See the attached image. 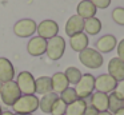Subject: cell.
Returning a JSON list of instances; mask_svg holds the SVG:
<instances>
[{
    "label": "cell",
    "mask_w": 124,
    "mask_h": 115,
    "mask_svg": "<svg viewBox=\"0 0 124 115\" xmlns=\"http://www.w3.org/2000/svg\"><path fill=\"white\" fill-rule=\"evenodd\" d=\"M12 107L14 114H33L39 110V98L35 95H22Z\"/></svg>",
    "instance_id": "1"
},
{
    "label": "cell",
    "mask_w": 124,
    "mask_h": 115,
    "mask_svg": "<svg viewBox=\"0 0 124 115\" xmlns=\"http://www.w3.org/2000/svg\"><path fill=\"white\" fill-rule=\"evenodd\" d=\"M79 60L84 67L91 70H96L100 68L103 66V55L100 52H97L95 48H89L87 47L85 50H83L81 52H79Z\"/></svg>",
    "instance_id": "2"
},
{
    "label": "cell",
    "mask_w": 124,
    "mask_h": 115,
    "mask_svg": "<svg viewBox=\"0 0 124 115\" xmlns=\"http://www.w3.org/2000/svg\"><path fill=\"white\" fill-rule=\"evenodd\" d=\"M22 96L19 87H17L16 82L9 80L1 84V90H0V98L3 100V103L8 107H12L14 103Z\"/></svg>",
    "instance_id": "3"
},
{
    "label": "cell",
    "mask_w": 124,
    "mask_h": 115,
    "mask_svg": "<svg viewBox=\"0 0 124 115\" xmlns=\"http://www.w3.org/2000/svg\"><path fill=\"white\" fill-rule=\"evenodd\" d=\"M65 51V40L63 36H56L51 37L47 40V48H46V53L51 60H59L63 58Z\"/></svg>",
    "instance_id": "4"
},
{
    "label": "cell",
    "mask_w": 124,
    "mask_h": 115,
    "mask_svg": "<svg viewBox=\"0 0 124 115\" xmlns=\"http://www.w3.org/2000/svg\"><path fill=\"white\" fill-rule=\"evenodd\" d=\"M95 90V76L92 74H83L75 84V92L79 99H85L92 95Z\"/></svg>",
    "instance_id": "5"
},
{
    "label": "cell",
    "mask_w": 124,
    "mask_h": 115,
    "mask_svg": "<svg viewBox=\"0 0 124 115\" xmlns=\"http://www.w3.org/2000/svg\"><path fill=\"white\" fill-rule=\"evenodd\" d=\"M16 84L22 95H35V76L30 71L19 72L16 78Z\"/></svg>",
    "instance_id": "6"
},
{
    "label": "cell",
    "mask_w": 124,
    "mask_h": 115,
    "mask_svg": "<svg viewBox=\"0 0 124 115\" xmlns=\"http://www.w3.org/2000/svg\"><path fill=\"white\" fill-rule=\"evenodd\" d=\"M36 24L32 19H20L14 26V34L19 37H31L36 32Z\"/></svg>",
    "instance_id": "7"
},
{
    "label": "cell",
    "mask_w": 124,
    "mask_h": 115,
    "mask_svg": "<svg viewBox=\"0 0 124 115\" xmlns=\"http://www.w3.org/2000/svg\"><path fill=\"white\" fill-rule=\"evenodd\" d=\"M36 32L39 34L40 37L48 40V39H51V37L56 36V35L59 34V24H57L55 20L47 19V20H43L41 23L38 24Z\"/></svg>",
    "instance_id": "8"
},
{
    "label": "cell",
    "mask_w": 124,
    "mask_h": 115,
    "mask_svg": "<svg viewBox=\"0 0 124 115\" xmlns=\"http://www.w3.org/2000/svg\"><path fill=\"white\" fill-rule=\"evenodd\" d=\"M116 83L117 82H116L111 75L101 74L97 78H95V90L99 91V92L111 94V92H113V90H115Z\"/></svg>",
    "instance_id": "9"
},
{
    "label": "cell",
    "mask_w": 124,
    "mask_h": 115,
    "mask_svg": "<svg viewBox=\"0 0 124 115\" xmlns=\"http://www.w3.org/2000/svg\"><path fill=\"white\" fill-rule=\"evenodd\" d=\"M47 40L40 36H33L30 39L27 44V51L31 56H41L46 53Z\"/></svg>",
    "instance_id": "10"
},
{
    "label": "cell",
    "mask_w": 124,
    "mask_h": 115,
    "mask_svg": "<svg viewBox=\"0 0 124 115\" xmlns=\"http://www.w3.org/2000/svg\"><path fill=\"white\" fill-rule=\"evenodd\" d=\"M117 44V39L113 35H104V36L99 37L96 43H95V50L100 53H108L111 51H113Z\"/></svg>",
    "instance_id": "11"
},
{
    "label": "cell",
    "mask_w": 124,
    "mask_h": 115,
    "mask_svg": "<svg viewBox=\"0 0 124 115\" xmlns=\"http://www.w3.org/2000/svg\"><path fill=\"white\" fill-rule=\"evenodd\" d=\"M108 75H111L116 82L124 80V62L117 56L112 58L108 63Z\"/></svg>",
    "instance_id": "12"
},
{
    "label": "cell",
    "mask_w": 124,
    "mask_h": 115,
    "mask_svg": "<svg viewBox=\"0 0 124 115\" xmlns=\"http://www.w3.org/2000/svg\"><path fill=\"white\" fill-rule=\"evenodd\" d=\"M83 29H84V19H81L79 15H72L65 23V34L70 37L83 32Z\"/></svg>",
    "instance_id": "13"
},
{
    "label": "cell",
    "mask_w": 124,
    "mask_h": 115,
    "mask_svg": "<svg viewBox=\"0 0 124 115\" xmlns=\"http://www.w3.org/2000/svg\"><path fill=\"white\" fill-rule=\"evenodd\" d=\"M15 76V67L11 60L7 58H0V82L6 83L14 80Z\"/></svg>",
    "instance_id": "14"
},
{
    "label": "cell",
    "mask_w": 124,
    "mask_h": 115,
    "mask_svg": "<svg viewBox=\"0 0 124 115\" xmlns=\"http://www.w3.org/2000/svg\"><path fill=\"white\" fill-rule=\"evenodd\" d=\"M51 83H52V92L55 94H62L67 87H70L67 78H65L64 72H55L51 76Z\"/></svg>",
    "instance_id": "15"
},
{
    "label": "cell",
    "mask_w": 124,
    "mask_h": 115,
    "mask_svg": "<svg viewBox=\"0 0 124 115\" xmlns=\"http://www.w3.org/2000/svg\"><path fill=\"white\" fill-rule=\"evenodd\" d=\"M76 11H78V13H76V15H79L81 19H84V20H85V19L93 18V16L96 15L97 8L95 7V5L92 4L89 0H81V1L78 4Z\"/></svg>",
    "instance_id": "16"
},
{
    "label": "cell",
    "mask_w": 124,
    "mask_h": 115,
    "mask_svg": "<svg viewBox=\"0 0 124 115\" xmlns=\"http://www.w3.org/2000/svg\"><path fill=\"white\" fill-rule=\"evenodd\" d=\"M88 43H89L88 35H85L84 32L76 34L70 37V45L75 52H81L83 50H85L88 47Z\"/></svg>",
    "instance_id": "17"
},
{
    "label": "cell",
    "mask_w": 124,
    "mask_h": 115,
    "mask_svg": "<svg viewBox=\"0 0 124 115\" xmlns=\"http://www.w3.org/2000/svg\"><path fill=\"white\" fill-rule=\"evenodd\" d=\"M91 106L95 107L99 112L108 110V94L104 92H92L91 95Z\"/></svg>",
    "instance_id": "18"
},
{
    "label": "cell",
    "mask_w": 124,
    "mask_h": 115,
    "mask_svg": "<svg viewBox=\"0 0 124 115\" xmlns=\"http://www.w3.org/2000/svg\"><path fill=\"white\" fill-rule=\"evenodd\" d=\"M57 99H59V95L55 92H48L46 95H43L41 99H39V110L46 115L51 114V108Z\"/></svg>",
    "instance_id": "19"
},
{
    "label": "cell",
    "mask_w": 124,
    "mask_h": 115,
    "mask_svg": "<svg viewBox=\"0 0 124 115\" xmlns=\"http://www.w3.org/2000/svg\"><path fill=\"white\" fill-rule=\"evenodd\" d=\"M48 92H52L51 76H39L35 79V94L46 95Z\"/></svg>",
    "instance_id": "20"
},
{
    "label": "cell",
    "mask_w": 124,
    "mask_h": 115,
    "mask_svg": "<svg viewBox=\"0 0 124 115\" xmlns=\"http://www.w3.org/2000/svg\"><path fill=\"white\" fill-rule=\"evenodd\" d=\"M100 31H101V21H100L96 16L84 20V29H83V32L85 35H91V36H93V35H97Z\"/></svg>",
    "instance_id": "21"
},
{
    "label": "cell",
    "mask_w": 124,
    "mask_h": 115,
    "mask_svg": "<svg viewBox=\"0 0 124 115\" xmlns=\"http://www.w3.org/2000/svg\"><path fill=\"white\" fill-rule=\"evenodd\" d=\"M85 107H87L85 99H76L71 104H67L65 115H84Z\"/></svg>",
    "instance_id": "22"
},
{
    "label": "cell",
    "mask_w": 124,
    "mask_h": 115,
    "mask_svg": "<svg viewBox=\"0 0 124 115\" xmlns=\"http://www.w3.org/2000/svg\"><path fill=\"white\" fill-rule=\"evenodd\" d=\"M64 75H65V78H67L70 84H76V83L80 80V78L83 74H81V71L78 67H68L64 71Z\"/></svg>",
    "instance_id": "23"
},
{
    "label": "cell",
    "mask_w": 124,
    "mask_h": 115,
    "mask_svg": "<svg viewBox=\"0 0 124 115\" xmlns=\"http://www.w3.org/2000/svg\"><path fill=\"white\" fill-rule=\"evenodd\" d=\"M121 107H124V102L120 100L119 98H116L112 92L108 94V111L115 114V112L119 111Z\"/></svg>",
    "instance_id": "24"
},
{
    "label": "cell",
    "mask_w": 124,
    "mask_h": 115,
    "mask_svg": "<svg viewBox=\"0 0 124 115\" xmlns=\"http://www.w3.org/2000/svg\"><path fill=\"white\" fill-rule=\"evenodd\" d=\"M59 98L62 99L65 104H71L72 102H75L76 99H79L78 95H76V92H75V88H72V87H67L62 94H59Z\"/></svg>",
    "instance_id": "25"
},
{
    "label": "cell",
    "mask_w": 124,
    "mask_h": 115,
    "mask_svg": "<svg viewBox=\"0 0 124 115\" xmlns=\"http://www.w3.org/2000/svg\"><path fill=\"white\" fill-rule=\"evenodd\" d=\"M65 110H67V104L62 100V99H57L54 103L51 108V114L52 115H65Z\"/></svg>",
    "instance_id": "26"
},
{
    "label": "cell",
    "mask_w": 124,
    "mask_h": 115,
    "mask_svg": "<svg viewBox=\"0 0 124 115\" xmlns=\"http://www.w3.org/2000/svg\"><path fill=\"white\" fill-rule=\"evenodd\" d=\"M112 20L115 21L117 26H123L124 27V8L123 7H116L111 13Z\"/></svg>",
    "instance_id": "27"
},
{
    "label": "cell",
    "mask_w": 124,
    "mask_h": 115,
    "mask_svg": "<svg viewBox=\"0 0 124 115\" xmlns=\"http://www.w3.org/2000/svg\"><path fill=\"white\" fill-rule=\"evenodd\" d=\"M112 94L116 98H119L120 100L124 102V80H120V82L116 83V87H115Z\"/></svg>",
    "instance_id": "28"
},
{
    "label": "cell",
    "mask_w": 124,
    "mask_h": 115,
    "mask_svg": "<svg viewBox=\"0 0 124 115\" xmlns=\"http://www.w3.org/2000/svg\"><path fill=\"white\" fill-rule=\"evenodd\" d=\"M89 1H91L96 8H99V9H105V8H108L111 4V0H89Z\"/></svg>",
    "instance_id": "29"
},
{
    "label": "cell",
    "mask_w": 124,
    "mask_h": 115,
    "mask_svg": "<svg viewBox=\"0 0 124 115\" xmlns=\"http://www.w3.org/2000/svg\"><path fill=\"white\" fill-rule=\"evenodd\" d=\"M116 50H117V58L124 62V39H121L116 44Z\"/></svg>",
    "instance_id": "30"
},
{
    "label": "cell",
    "mask_w": 124,
    "mask_h": 115,
    "mask_svg": "<svg viewBox=\"0 0 124 115\" xmlns=\"http://www.w3.org/2000/svg\"><path fill=\"white\" fill-rule=\"evenodd\" d=\"M84 115H99V111H97L95 107H92L91 104H87V107H85V111H84Z\"/></svg>",
    "instance_id": "31"
},
{
    "label": "cell",
    "mask_w": 124,
    "mask_h": 115,
    "mask_svg": "<svg viewBox=\"0 0 124 115\" xmlns=\"http://www.w3.org/2000/svg\"><path fill=\"white\" fill-rule=\"evenodd\" d=\"M113 115H124V107H121V108L119 110V111H116Z\"/></svg>",
    "instance_id": "32"
},
{
    "label": "cell",
    "mask_w": 124,
    "mask_h": 115,
    "mask_svg": "<svg viewBox=\"0 0 124 115\" xmlns=\"http://www.w3.org/2000/svg\"><path fill=\"white\" fill-rule=\"evenodd\" d=\"M99 115H113V114H112V112H109V111L107 110V111H101V112H99Z\"/></svg>",
    "instance_id": "33"
},
{
    "label": "cell",
    "mask_w": 124,
    "mask_h": 115,
    "mask_svg": "<svg viewBox=\"0 0 124 115\" xmlns=\"http://www.w3.org/2000/svg\"><path fill=\"white\" fill-rule=\"evenodd\" d=\"M1 115H14V112H12V111H3V112H1Z\"/></svg>",
    "instance_id": "34"
},
{
    "label": "cell",
    "mask_w": 124,
    "mask_h": 115,
    "mask_svg": "<svg viewBox=\"0 0 124 115\" xmlns=\"http://www.w3.org/2000/svg\"><path fill=\"white\" fill-rule=\"evenodd\" d=\"M14 115H33V114H14Z\"/></svg>",
    "instance_id": "35"
},
{
    "label": "cell",
    "mask_w": 124,
    "mask_h": 115,
    "mask_svg": "<svg viewBox=\"0 0 124 115\" xmlns=\"http://www.w3.org/2000/svg\"><path fill=\"white\" fill-rule=\"evenodd\" d=\"M1 112H3V108H1V107H0V115H1Z\"/></svg>",
    "instance_id": "36"
},
{
    "label": "cell",
    "mask_w": 124,
    "mask_h": 115,
    "mask_svg": "<svg viewBox=\"0 0 124 115\" xmlns=\"http://www.w3.org/2000/svg\"><path fill=\"white\" fill-rule=\"evenodd\" d=\"M1 84H3V83H1V82H0V90H1Z\"/></svg>",
    "instance_id": "37"
}]
</instances>
